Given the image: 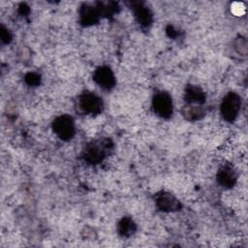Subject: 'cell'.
<instances>
[{
	"instance_id": "cell-11",
	"label": "cell",
	"mask_w": 248,
	"mask_h": 248,
	"mask_svg": "<svg viewBox=\"0 0 248 248\" xmlns=\"http://www.w3.org/2000/svg\"><path fill=\"white\" fill-rule=\"evenodd\" d=\"M183 115L191 120L200 119L204 115V110L202 107L191 104L190 106H187L183 108Z\"/></svg>"
},
{
	"instance_id": "cell-1",
	"label": "cell",
	"mask_w": 248,
	"mask_h": 248,
	"mask_svg": "<svg viewBox=\"0 0 248 248\" xmlns=\"http://www.w3.org/2000/svg\"><path fill=\"white\" fill-rule=\"evenodd\" d=\"M241 101L237 94L232 92L229 93L223 100L221 105V113L225 120L233 121L237 116L240 109Z\"/></svg>"
},
{
	"instance_id": "cell-13",
	"label": "cell",
	"mask_w": 248,
	"mask_h": 248,
	"mask_svg": "<svg viewBox=\"0 0 248 248\" xmlns=\"http://www.w3.org/2000/svg\"><path fill=\"white\" fill-rule=\"evenodd\" d=\"M136 16L139 20V22L142 25H148L151 22V14L150 12L145 8H138L136 12Z\"/></svg>"
},
{
	"instance_id": "cell-7",
	"label": "cell",
	"mask_w": 248,
	"mask_h": 248,
	"mask_svg": "<svg viewBox=\"0 0 248 248\" xmlns=\"http://www.w3.org/2000/svg\"><path fill=\"white\" fill-rule=\"evenodd\" d=\"M156 202L158 207L164 211L177 210L180 207L178 201L169 193L160 194L156 199Z\"/></svg>"
},
{
	"instance_id": "cell-8",
	"label": "cell",
	"mask_w": 248,
	"mask_h": 248,
	"mask_svg": "<svg viewBox=\"0 0 248 248\" xmlns=\"http://www.w3.org/2000/svg\"><path fill=\"white\" fill-rule=\"evenodd\" d=\"M217 180L223 187H232L235 183L236 173L231 166H224L217 173Z\"/></svg>"
},
{
	"instance_id": "cell-12",
	"label": "cell",
	"mask_w": 248,
	"mask_h": 248,
	"mask_svg": "<svg viewBox=\"0 0 248 248\" xmlns=\"http://www.w3.org/2000/svg\"><path fill=\"white\" fill-rule=\"evenodd\" d=\"M118 230H119V233L121 235L129 236L135 231V224L133 223V221L131 219L125 218V219L120 221L119 226H118Z\"/></svg>"
},
{
	"instance_id": "cell-10",
	"label": "cell",
	"mask_w": 248,
	"mask_h": 248,
	"mask_svg": "<svg viewBox=\"0 0 248 248\" xmlns=\"http://www.w3.org/2000/svg\"><path fill=\"white\" fill-rule=\"evenodd\" d=\"M98 15H99V13L95 8L85 6L84 8H82V10L80 12L81 22L84 24H93L97 21Z\"/></svg>"
},
{
	"instance_id": "cell-4",
	"label": "cell",
	"mask_w": 248,
	"mask_h": 248,
	"mask_svg": "<svg viewBox=\"0 0 248 248\" xmlns=\"http://www.w3.org/2000/svg\"><path fill=\"white\" fill-rule=\"evenodd\" d=\"M154 111L161 117H169L172 112L171 98L168 93H157L153 99Z\"/></svg>"
},
{
	"instance_id": "cell-5",
	"label": "cell",
	"mask_w": 248,
	"mask_h": 248,
	"mask_svg": "<svg viewBox=\"0 0 248 248\" xmlns=\"http://www.w3.org/2000/svg\"><path fill=\"white\" fill-rule=\"evenodd\" d=\"M81 109L88 113H98L102 109V100L93 93H84L79 98Z\"/></svg>"
},
{
	"instance_id": "cell-14",
	"label": "cell",
	"mask_w": 248,
	"mask_h": 248,
	"mask_svg": "<svg viewBox=\"0 0 248 248\" xmlns=\"http://www.w3.org/2000/svg\"><path fill=\"white\" fill-rule=\"evenodd\" d=\"M39 80H40V78H39V76L38 75H36V74H28L27 76H26V81L29 83V84H37L38 82H39Z\"/></svg>"
},
{
	"instance_id": "cell-15",
	"label": "cell",
	"mask_w": 248,
	"mask_h": 248,
	"mask_svg": "<svg viewBox=\"0 0 248 248\" xmlns=\"http://www.w3.org/2000/svg\"><path fill=\"white\" fill-rule=\"evenodd\" d=\"M241 11L244 12V8L241 7L240 3H233V4L232 5V12L235 16H240V15L242 14Z\"/></svg>"
},
{
	"instance_id": "cell-3",
	"label": "cell",
	"mask_w": 248,
	"mask_h": 248,
	"mask_svg": "<svg viewBox=\"0 0 248 248\" xmlns=\"http://www.w3.org/2000/svg\"><path fill=\"white\" fill-rule=\"evenodd\" d=\"M108 148V140H104L102 142H91L85 148L84 159L91 164L99 163L106 156Z\"/></svg>"
},
{
	"instance_id": "cell-6",
	"label": "cell",
	"mask_w": 248,
	"mask_h": 248,
	"mask_svg": "<svg viewBox=\"0 0 248 248\" xmlns=\"http://www.w3.org/2000/svg\"><path fill=\"white\" fill-rule=\"evenodd\" d=\"M94 80L104 89H110L115 83L114 76L108 67H100L94 73Z\"/></svg>"
},
{
	"instance_id": "cell-2",
	"label": "cell",
	"mask_w": 248,
	"mask_h": 248,
	"mask_svg": "<svg viewBox=\"0 0 248 248\" xmlns=\"http://www.w3.org/2000/svg\"><path fill=\"white\" fill-rule=\"evenodd\" d=\"M54 133L64 140H70L75 134V125L73 119L68 115H61L55 118L52 124Z\"/></svg>"
},
{
	"instance_id": "cell-9",
	"label": "cell",
	"mask_w": 248,
	"mask_h": 248,
	"mask_svg": "<svg viewBox=\"0 0 248 248\" xmlns=\"http://www.w3.org/2000/svg\"><path fill=\"white\" fill-rule=\"evenodd\" d=\"M185 98H186L188 103L193 104V105H197V104H200V103L203 102L204 94L202 93V89H200L199 87L189 86L186 90Z\"/></svg>"
}]
</instances>
